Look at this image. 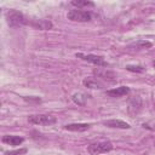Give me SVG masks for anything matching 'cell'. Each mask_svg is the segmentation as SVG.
<instances>
[{"instance_id": "obj_1", "label": "cell", "mask_w": 155, "mask_h": 155, "mask_svg": "<svg viewBox=\"0 0 155 155\" xmlns=\"http://www.w3.org/2000/svg\"><path fill=\"white\" fill-rule=\"evenodd\" d=\"M6 21H7V24L12 28H17V27H22L24 24H28V19L25 18V16L17 11V10H10L7 13H6Z\"/></svg>"}, {"instance_id": "obj_2", "label": "cell", "mask_w": 155, "mask_h": 155, "mask_svg": "<svg viewBox=\"0 0 155 155\" xmlns=\"http://www.w3.org/2000/svg\"><path fill=\"white\" fill-rule=\"evenodd\" d=\"M113 149V144L109 140H99V142H93L91 144H88L87 147V151L91 155H97V154H102V153H108Z\"/></svg>"}, {"instance_id": "obj_3", "label": "cell", "mask_w": 155, "mask_h": 155, "mask_svg": "<svg viewBox=\"0 0 155 155\" xmlns=\"http://www.w3.org/2000/svg\"><path fill=\"white\" fill-rule=\"evenodd\" d=\"M28 121L33 125H39V126H51L56 124L57 119L52 115L48 114H36V115H30L28 117Z\"/></svg>"}, {"instance_id": "obj_4", "label": "cell", "mask_w": 155, "mask_h": 155, "mask_svg": "<svg viewBox=\"0 0 155 155\" xmlns=\"http://www.w3.org/2000/svg\"><path fill=\"white\" fill-rule=\"evenodd\" d=\"M68 19L70 21H74V22H88L91 21L92 16L90 12L87 11H82L80 8H74V10H70L67 15Z\"/></svg>"}, {"instance_id": "obj_5", "label": "cell", "mask_w": 155, "mask_h": 155, "mask_svg": "<svg viewBox=\"0 0 155 155\" xmlns=\"http://www.w3.org/2000/svg\"><path fill=\"white\" fill-rule=\"evenodd\" d=\"M93 75H96L99 79L107 80L109 82H114V81L117 80L116 73H114L113 70H109L107 68H96V69H93Z\"/></svg>"}, {"instance_id": "obj_6", "label": "cell", "mask_w": 155, "mask_h": 155, "mask_svg": "<svg viewBox=\"0 0 155 155\" xmlns=\"http://www.w3.org/2000/svg\"><path fill=\"white\" fill-rule=\"evenodd\" d=\"M78 58H81L84 61H87L92 64H96V65H101V67H105L107 65V62L104 61V58L102 56H96V54H91V53H76L75 54Z\"/></svg>"}, {"instance_id": "obj_7", "label": "cell", "mask_w": 155, "mask_h": 155, "mask_svg": "<svg viewBox=\"0 0 155 155\" xmlns=\"http://www.w3.org/2000/svg\"><path fill=\"white\" fill-rule=\"evenodd\" d=\"M107 127H110V128H121V130H128L131 126L122 121V120H119V119H111V120H107L103 122Z\"/></svg>"}, {"instance_id": "obj_8", "label": "cell", "mask_w": 155, "mask_h": 155, "mask_svg": "<svg viewBox=\"0 0 155 155\" xmlns=\"http://www.w3.org/2000/svg\"><path fill=\"white\" fill-rule=\"evenodd\" d=\"M105 93L109 97H113V98L124 97V96H126V94L130 93V87H127V86H120V87H116V88H113V90H108Z\"/></svg>"}, {"instance_id": "obj_9", "label": "cell", "mask_w": 155, "mask_h": 155, "mask_svg": "<svg viewBox=\"0 0 155 155\" xmlns=\"http://www.w3.org/2000/svg\"><path fill=\"white\" fill-rule=\"evenodd\" d=\"M2 143L7 144V145H12V147H17L21 145L24 142V138L19 137V136H12V134H6L1 138Z\"/></svg>"}, {"instance_id": "obj_10", "label": "cell", "mask_w": 155, "mask_h": 155, "mask_svg": "<svg viewBox=\"0 0 155 155\" xmlns=\"http://www.w3.org/2000/svg\"><path fill=\"white\" fill-rule=\"evenodd\" d=\"M28 24H30L33 28L40 29V30H48L52 28V23L50 21H46V19H33Z\"/></svg>"}, {"instance_id": "obj_11", "label": "cell", "mask_w": 155, "mask_h": 155, "mask_svg": "<svg viewBox=\"0 0 155 155\" xmlns=\"http://www.w3.org/2000/svg\"><path fill=\"white\" fill-rule=\"evenodd\" d=\"M90 127H91L90 124H81V122H78V124H68V125L64 126V128L67 131H73V132H84V131H87Z\"/></svg>"}, {"instance_id": "obj_12", "label": "cell", "mask_w": 155, "mask_h": 155, "mask_svg": "<svg viewBox=\"0 0 155 155\" xmlns=\"http://www.w3.org/2000/svg\"><path fill=\"white\" fill-rule=\"evenodd\" d=\"M82 84H84V86H86V87H88V88H92V90H97V88L99 90V88L103 87V84L99 82V81H97V79H93V78L84 79Z\"/></svg>"}, {"instance_id": "obj_13", "label": "cell", "mask_w": 155, "mask_h": 155, "mask_svg": "<svg viewBox=\"0 0 155 155\" xmlns=\"http://www.w3.org/2000/svg\"><path fill=\"white\" fill-rule=\"evenodd\" d=\"M151 42H149V41H145V40H138V41H136V42H133V44H131L130 45V47H134V48H149V47H151Z\"/></svg>"}, {"instance_id": "obj_14", "label": "cell", "mask_w": 155, "mask_h": 155, "mask_svg": "<svg viewBox=\"0 0 155 155\" xmlns=\"http://www.w3.org/2000/svg\"><path fill=\"white\" fill-rule=\"evenodd\" d=\"M71 5L78 7V8H81V7H87V6H94V4L92 1H87V0H73L71 1Z\"/></svg>"}, {"instance_id": "obj_15", "label": "cell", "mask_w": 155, "mask_h": 155, "mask_svg": "<svg viewBox=\"0 0 155 155\" xmlns=\"http://www.w3.org/2000/svg\"><path fill=\"white\" fill-rule=\"evenodd\" d=\"M87 97H88V96H86L85 93H76V94L73 96V101H74L76 104H79V105H84L85 102L87 101Z\"/></svg>"}, {"instance_id": "obj_16", "label": "cell", "mask_w": 155, "mask_h": 155, "mask_svg": "<svg viewBox=\"0 0 155 155\" xmlns=\"http://www.w3.org/2000/svg\"><path fill=\"white\" fill-rule=\"evenodd\" d=\"M126 69L132 73H144L145 68L143 65H126Z\"/></svg>"}, {"instance_id": "obj_17", "label": "cell", "mask_w": 155, "mask_h": 155, "mask_svg": "<svg viewBox=\"0 0 155 155\" xmlns=\"http://www.w3.org/2000/svg\"><path fill=\"white\" fill-rule=\"evenodd\" d=\"M25 153H27V149L22 148V149H17V150H13V151H6L5 154L6 155H23Z\"/></svg>"}, {"instance_id": "obj_18", "label": "cell", "mask_w": 155, "mask_h": 155, "mask_svg": "<svg viewBox=\"0 0 155 155\" xmlns=\"http://www.w3.org/2000/svg\"><path fill=\"white\" fill-rule=\"evenodd\" d=\"M153 65H154V68H155V61H154V62H153Z\"/></svg>"}]
</instances>
